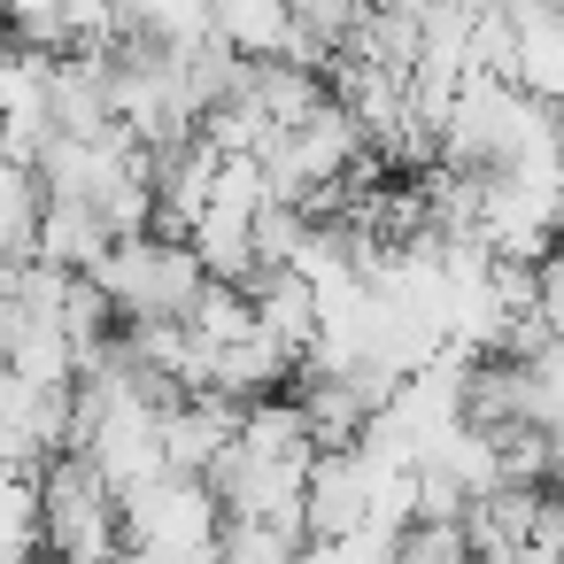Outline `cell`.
<instances>
[{
	"mask_svg": "<svg viewBox=\"0 0 564 564\" xmlns=\"http://www.w3.org/2000/svg\"><path fill=\"white\" fill-rule=\"evenodd\" d=\"M40 556L47 564H117L124 556V502L86 456H55L40 471Z\"/></svg>",
	"mask_w": 564,
	"mask_h": 564,
	"instance_id": "obj_1",
	"label": "cell"
},
{
	"mask_svg": "<svg viewBox=\"0 0 564 564\" xmlns=\"http://www.w3.org/2000/svg\"><path fill=\"white\" fill-rule=\"evenodd\" d=\"M94 286L109 294V310H117L124 325H186V310H194L202 286H209V271L194 263V248L148 232V240H117L109 263L94 271Z\"/></svg>",
	"mask_w": 564,
	"mask_h": 564,
	"instance_id": "obj_2",
	"label": "cell"
},
{
	"mask_svg": "<svg viewBox=\"0 0 564 564\" xmlns=\"http://www.w3.org/2000/svg\"><path fill=\"white\" fill-rule=\"evenodd\" d=\"M225 502L209 479H186V471H163L155 487L124 495V549H148V556H178V564H217L225 556Z\"/></svg>",
	"mask_w": 564,
	"mask_h": 564,
	"instance_id": "obj_3",
	"label": "cell"
},
{
	"mask_svg": "<svg viewBox=\"0 0 564 564\" xmlns=\"http://www.w3.org/2000/svg\"><path fill=\"white\" fill-rule=\"evenodd\" d=\"M240 425H248V402H232V394H186V402H171L163 410V456H171V471L209 479L240 448Z\"/></svg>",
	"mask_w": 564,
	"mask_h": 564,
	"instance_id": "obj_4",
	"label": "cell"
},
{
	"mask_svg": "<svg viewBox=\"0 0 564 564\" xmlns=\"http://www.w3.org/2000/svg\"><path fill=\"white\" fill-rule=\"evenodd\" d=\"M248 302H256V325H263L294 364H310V356H317L325 317H317V286H310L302 271H263V279L248 286Z\"/></svg>",
	"mask_w": 564,
	"mask_h": 564,
	"instance_id": "obj_5",
	"label": "cell"
},
{
	"mask_svg": "<svg viewBox=\"0 0 564 564\" xmlns=\"http://www.w3.org/2000/svg\"><path fill=\"white\" fill-rule=\"evenodd\" d=\"M294 9H271V0H232V9H217V47H232L248 70L263 63H286L294 55Z\"/></svg>",
	"mask_w": 564,
	"mask_h": 564,
	"instance_id": "obj_6",
	"label": "cell"
},
{
	"mask_svg": "<svg viewBox=\"0 0 564 564\" xmlns=\"http://www.w3.org/2000/svg\"><path fill=\"white\" fill-rule=\"evenodd\" d=\"M194 263L217 279V286H256V217L240 209H202V225L186 232Z\"/></svg>",
	"mask_w": 564,
	"mask_h": 564,
	"instance_id": "obj_7",
	"label": "cell"
},
{
	"mask_svg": "<svg viewBox=\"0 0 564 564\" xmlns=\"http://www.w3.org/2000/svg\"><path fill=\"white\" fill-rule=\"evenodd\" d=\"M40 217H47L40 178L17 171V163H0V263H9V271H24L40 256Z\"/></svg>",
	"mask_w": 564,
	"mask_h": 564,
	"instance_id": "obj_8",
	"label": "cell"
},
{
	"mask_svg": "<svg viewBox=\"0 0 564 564\" xmlns=\"http://www.w3.org/2000/svg\"><path fill=\"white\" fill-rule=\"evenodd\" d=\"M186 333L209 348V356H225V348H240L248 333H256V302H248V286H202V302L186 310Z\"/></svg>",
	"mask_w": 564,
	"mask_h": 564,
	"instance_id": "obj_9",
	"label": "cell"
},
{
	"mask_svg": "<svg viewBox=\"0 0 564 564\" xmlns=\"http://www.w3.org/2000/svg\"><path fill=\"white\" fill-rule=\"evenodd\" d=\"M117 564H178V556H148V549H124ZM217 564H225V556H217Z\"/></svg>",
	"mask_w": 564,
	"mask_h": 564,
	"instance_id": "obj_10",
	"label": "cell"
},
{
	"mask_svg": "<svg viewBox=\"0 0 564 564\" xmlns=\"http://www.w3.org/2000/svg\"><path fill=\"white\" fill-rule=\"evenodd\" d=\"M9 387H17V371H9V348H0V402H9Z\"/></svg>",
	"mask_w": 564,
	"mask_h": 564,
	"instance_id": "obj_11",
	"label": "cell"
},
{
	"mask_svg": "<svg viewBox=\"0 0 564 564\" xmlns=\"http://www.w3.org/2000/svg\"><path fill=\"white\" fill-rule=\"evenodd\" d=\"M471 564H479V556H471Z\"/></svg>",
	"mask_w": 564,
	"mask_h": 564,
	"instance_id": "obj_12",
	"label": "cell"
}]
</instances>
